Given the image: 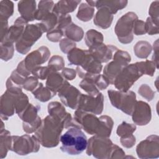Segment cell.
Here are the masks:
<instances>
[{
  "label": "cell",
  "mask_w": 159,
  "mask_h": 159,
  "mask_svg": "<svg viewBox=\"0 0 159 159\" xmlns=\"http://www.w3.org/2000/svg\"><path fill=\"white\" fill-rule=\"evenodd\" d=\"M64 127L58 118L48 116L44 119L35 132V137L41 144L47 147H55L58 143L59 136Z\"/></svg>",
  "instance_id": "2"
},
{
  "label": "cell",
  "mask_w": 159,
  "mask_h": 159,
  "mask_svg": "<svg viewBox=\"0 0 159 159\" xmlns=\"http://www.w3.org/2000/svg\"><path fill=\"white\" fill-rule=\"evenodd\" d=\"M127 3V1H96V7L98 9L105 7L114 14H116L117 11L124 8Z\"/></svg>",
  "instance_id": "18"
},
{
  "label": "cell",
  "mask_w": 159,
  "mask_h": 159,
  "mask_svg": "<svg viewBox=\"0 0 159 159\" xmlns=\"http://www.w3.org/2000/svg\"><path fill=\"white\" fill-rule=\"evenodd\" d=\"M64 65L63 58L59 56H53L48 63V67L52 71L60 70Z\"/></svg>",
  "instance_id": "30"
},
{
  "label": "cell",
  "mask_w": 159,
  "mask_h": 159,
  "mask_svg": "<svg viewBox=\"0 0 159 159\" xmlns=\"http://www.w3.org/2000/svg\"><path fill=\"white\" fill-rule=\"evenodd\" d=\"M103 40V37L101 33L91 29L88 30L85 36V42L87 46L90 48L99 44H101Z\"/></svg>",
  "instance_id": "22"
},
{
  "label": "cell",
  "mask_w": 159,
  "mask_h": 159,
  "mask_svg": "<svg viewBox=\"0 0 159 159\" xmlns=\"http://www.w3.org/2000/svg\"><path fill=\"white\" fill-rule=\"evenodd\" d=\"M151 148H158V137L157 135H150L137 145V153L138 156L142 158L144 154L151 155L153 153L158 156V150Z\"/></svg>",
  "instance_id": "14"
},
{
  "label": "cell",
  "mask_w": 159,
  "mask_h": 159,
  "mask_svg": "<svg viewBox=\"0 0 159 159\" xmlns=\"http://www.w3.org/2000/svg\"><path fill=\"white\" fill-rule=\"evenodd\" d=\"M132 114V120L136 124L146 125L151 119L150 107L145 102L139 101L135 104Z\"/></svg>",
  "instance_id": "12"
},
{
  "label": "cell",
  "mask_w": 159,
  "mask_h": 159,
  "mask_svg": "<svg viewBox=\"0 0 159 159\" xmlns=\"http://www.w3.org/2000/svg\"><path fill=\"white\" fill-rule=\"evenodd\" d=\"M108 94L113 106L122 111L127 115H132L136 102V96L134 92L129 91L124 93L109 90Z\"/></svg>",
  "instance_id": "7"
},
{
  "label": "cell",
  "mask_w": 159,
  "mask_h": 159,
  "mask_svg": "<svg viewBox=\"0 0 159 159\" xmlns=\"http://www.w3.org/2000/svg\"><path fill=\"white\" fill-rule=\"evenodd\" d=\"M136 129V127L131 124H127L126 122H123L117 128V134L119 136L125 137L132 135L133 132Z\"/></svg>",
  "instance_id": "28"
},
{
  "label": "cell",
  "mask_w": 159,
  "mask_h": 159,
  "mask_svg": "<svg viewBox=\"0 0 159 159\" xmlns=\"http://www.w3.org/2000/svg\"><path fill=\"white\" fill-rule=\"evenodd\" d=\"M75 117L81 127L88 134L106 137L110 136L113 124L111 117L101 116L97 118L93 114H88L79 109L75 112Z\"/></svg>",
  "instance_id": "1"
},
{
  "label": "cell",
  "mask_w": 159,
  "mask_h": 159,
  "mask_svg": "<svg viewBox=\"0 0 159 159\" xmlns=\"http://www.w3.org/2000/svg\"><path fill=\"white\" fill-rule=\"evenodd\" d=\"M134 32L135 35H142L145 34L146 28L145 23L140 20H136L134 25Z\"/></svg>",
  "instance_id": "32"
},
{
  "label": "cell",
  "mask_w": 159,
  "mask_h": 159,
  "mask_svg": "<svg viewBox=\"0 0 159 159\" xmlns=\"http://www.w3.org/2000/svg\"><path fill=\"white\" fill-rule=\"evenodd\" d=\"M143 74H145L144 61L127 65L116 77L113 84L119 90L126 92Z\"/></svg>",
  "instance_id": "4"
},
{
  "label": "cell",
  "mask_w": 159,
  "mask_h": 159,
  "mask_svg": "<svg viewBox=\"0 0 159 159\" xmlns=\"http://www.w3.org/2000/svg\"><path fill=\"white\" fill-rule=\"evenodd\" d=\"M1 19L7 20L13 13L14 4L10 1H1Z\"/></svg>",
  "instance_id": "26"
},
{
  "label": "cell",
  "mask_w": 159,
  "mask_h": 159,
  "mask_svg": "<svg viewBox=\"0 0 159 159\" xmlns=\"http://www.w3.org/2000/svg\"><path fill=\"white\" fill-rule=\"evenodd\" d=\"M136 20L137 16L132 12L126 13L118 20L115 27V32L121 43H128L132 41V30Z\"/></svg>",
  "instance_id": "6"
},
{
  "label": "cell",
  "mask_w": 159,
  "mask_h": 159,
  "mask_svg": "<svg viewBox=\"0 0 159 159\" xmlns=\"http://www.w3.org/2000/svg\"><path fill=\"white\" fill-rule=\"evenodd\" d=\"M18 10L22 17L27 22L32 21L35 19L36 1H20L18 2Z\"/></svg>",
  "instance_id": "15"
},
{
  "label": "cell",
  "mask_w": 159,
  "mask_h": 159,
  "mask_svg": "<svg viewBox=\"0 0 159 159\" xmlns=\"http://www.w3.org/2000/svg\"><path fill=\"white\" fill-rule=\"evenodd\" d=\"M53 5L52 1H40L35 13V19L42 20L48 14L52 12Z\"/></svg>",
  "instance_id": "21"
},
{
  "label": "cell",
  "mask_w": 159,
  "mask_h": 159,
  "mask_svg": "<svg viewBox=\"0 0 159 159\" xmlns=\"http://www.w3.org/2000/svg\"><path fill=\"white\" fill-rule=\"evenodd\" d=\"M118 49L112 45L99 44L89 49V52L93 57L99 62H107L111 59L113 52H116Z\"/></svg>",
  "instance_id": "13"
},
{
  "label": "cell",
  "mask_w": 159,
  "mask_h": 159,
  "mask_svg": "<svg viewBox=\"0 0 159 159\" xmlns=\"http://www.w3.org/2000/svg\"><path fill=\"white\" fill-rule=\"evenodd\" d=\"M94 11V8L88 5L86 2L82 3L79 7L76 17L82 21H89L93 16Z\"/></svg>",
  "instance_id": "24"
},
{
  "label": "cell",
  "mask_w": 159,
  "mask_h": 159,
  "mask_svg": "<svg viewBox=\"0 0 159 159\" xmlns=\"http://www.w3.org/2000/svg\"><path fill=\"white\" fill-rule=\"evenodd\" d=\"M129 54L122 50H117L114 56V61L107 64L104 70V74L110 84H113L116 77L130 61Z\"/></svg>",
  "instance_id": "8"
},
{
  "label": "cell",
  "mask_w": 159,
  "mask_h": 159,
  "mask_svg": "<svg viewBox=\"0 0 159 159\" xmlns=\"http://www.w3.org/2000/svg\"><path fill=\"white\" fill-rule=\"evenodd\" d=\"M112 19L113 16L110 11L105 7H102L97 12L94 19V23L98 27L106 29L110 27Z\"/></svg>",
  "instance_id": "16"
},
{
  "label": "cell",
  "mask_w": 159,
  "mask_h": 159,
  "mask_svg": "<svg viewBox=\"0 0 159 159\" xmlns=\"http://www.w3.org/2000/svg\"><path fill=\"white\" fill-rule=\"evenodd\" d=\"M145 28L146 32H148L149 35H152L155 34H158V25L155 24L150 19V17H148L147 19V22L145 23Z\"/></svg>",
  "instance_id": "33"
},
{
  "label": "cell",
  "mask_w": 159,
  "mask_h": 159,
  "mask_svg": "<svg viewBox=\"0 0 159 159\" xmlns=\"http://www.w3.org/2000/svg\"><path fill=\"white\" fill-rule=\"evenodd\" d=\"M80 86L86 91L90 96H96L99 93V89L95 83L91 80L83 79V80L80 83Z\"/></svg>",
  "instance_id": "25"
},
{
  "label": "cell",
  "mask_w": 159,
  "mask_h": 159,
  "mask_svg": "<svg viewBox=\"0 0 159 159\" xmlns=\"http://www.w3.org/2000/svg\"><path fill=\"white\" fill-rule=\"evenodd\" d=\"M158 1H154L152 3L150 9H149V13L151 16L150 19L152 20L157 25H158Z\"/></svg>",
  "instance_id": "31"
},
{
  "label": "cell",
  "mask_w": 159,
  "mask_h": 159,
  "mask_svg": "<svg viewBox=\"0 0 159 159\" xmlns=\"http://www.w3.org/2000/svg\"><path fill=\"white\" fill-rule=\"evenodd\" d=\"M134 48L142 49L139 50H134L136 56L139 58H147L151 52L152 47L150 44L147 42H139L136 43Z\"/></svg>",
  "instance_id": "27"
},
{
  "label": "cell",
  "mask_w": 159,
  "mask_h": 159,
  "mask_svg": "<svg viewBox=\"0 0 159 159\" xmlns=\"http://www.w3.org/2000/svg\"><path fill=\"white\" fill-rule=\"evenodd\" d=\"M74 34H76V35L81 39L83 36V31L81 27H78L77 25H76V24H72L65 30V35L71 40L75 41Z\"/></svg>",
  "instance_id": "29"
},
{
  "label": "cell",
  "mask_w": 159,
  "mask_h": 159,
  "mask_svg": "<svg viewBox=\"0 0 159 159\" xmlns=\"http://www.w3.org/2000/svg\"><path fill=\"white\" fill-rule=\"evenodd\" d=\"M80 92L75 87L70 85L67 81L60 89L58 96L63 103L71 109H77Z\"/></svg>",
  "instance_id": "11"
},
{
  "label": "cell",
  "mask_w": 159,
  "mask_h": 159,
  "mask_svg": "<svg viewBox=\"0 0 159 159\" xmlns=\"http://www.w3.org/2000/svg\"><path fill=\"white\" fill-rule=\"evenodd\" d=\"M103 109V96L99 93L97 96H88L81 94L77 109L84 112H91L95 114H100Z\"/></svg>",
  "instance_id": "9"
},
{
  "label": "cell",
  "mask_w": 159,
  "mask_h": 159,
  "mask_svg": "<svg viewBox=\"0 0 159 159\" xmlns=\"http://www.w3.org/2000/svg\"><path fill=\"white\" fill-rule=\"evenodd\" d=\"M62 75L63 77L68 80H73V79L76 76L75 70L73 69L69 68H64L62 71Z\"/></svg>",
  "instance_id": "35"
},
{
  "label": "cell",
  "mask_w": 159,
  "mask_h": 159,
  "mask_svg": "<svg viewBox=\"0 0 159 159\" xmlns=\"http://www.w3.org/2000/svg\"><path fill=\"white\" fill-rule=\"evenodd\" d=\"M120 142L123 146L127 148L131 147L134 145L135 142V137L132 134L128 136L123 137L121 138Z\"/></svg>",
  "instance_id": "34"
},
{
  "label": "cell",
  "mask_w": 159,
  "mask_h": 159,
  "mask_svg": "<svg viewBox=\"0 0 159 159\" xmlns=\"http://www.w3.org/2000/svg\"><path fill=\"white\" fill-rule=\"evenodd\" d=\"M66 81L63 80L62 77L58 73H51L47 81V87L56 93L59 91Z\"/></svg>",
  "instance_id": "19"
},
{
  "label": "cell",
  "mask_w": 159,
  "mask_h": 159,
  "mask_svg": "<svg viewBox=\"0 0 159 159\" xmlns=\"http://www.w3.org/2000/svg\"><path fill=\"white\" fill-rule=\"evenodd\" d=\"M63 152L71 155L81 153L87 147L88 140L84 133L78 126H73L68 129L60 139Z\"/></svg>",
  "instance_id": "3"
},
{
  "label": "cell",
  "mask_w": 159,
  "mask_h": 159,
  "mask_svg": "<svg viewBox=\"0 0 159 159\" xmlns=\"http://www.w3.org/2000/svg\"><path fill=\"white\" fill-rule=\"evenodd\" d=\"M50 55V52L46 47H42L32 52L22 61L26 70L31 73L37 65L45 62Z\"/></svg>",
  "instance_id": "10"
},
{
  "label": "cell",
  "mask_w": 159,
  "mask_h": 159,
  "mask_svg": "<svg viewBox=\"0 0 159 159\" xmlns=\"http://www.w3.org/2000/svg\"><path fill=\"white\" fill-rule=\"evenodd\" d=\"M44 32L41 24L27 25L20 39L16 42L17 51L22 54L26 53Z\"/></svg>",
  "instance_id": "5"
},
{
  "label": "cell",
  "mask_w": 159,
  "mask_h": 159,
  "mask_svg": "<svg viewBox=\"0 0 159 159\" xmlns=\"http://www.w3.org/2000/svg\"><path fill=\"white\" fill-rule=\"evenodd\" d=\"M88 51L80 48H73L68 54V59L70 64L81 65L83 63Z\"/></svg>",
  "instance_id": "20"
},
{
  "label": "cell",
  "mask_w": 159,
  "mask_h": 159,
  "mask_svg": "<svg viewBox=\"0 0 159 159\" xmlns=\"http://www.w3.org/2000/svg\"><path fill=\"white\" fill-rule=\"evenodd\" d=\"M81 1H60L53 6L52 11L58 16L73 12Z\"/></svg>",
  "instance_id": "17"
},
{
  "label": "cell",
  "mask_w": 159,
  "mask_h": 159,
  "mask_svg": "<svg viewBox=\"0 0 159 159\" xmlns=\"http://www.w3.org/2000/svg\"><path fill=\"white\" fill-rule=\"evenodd\" d=\"M34 96L38 99V100L42 102H45L48 101L53 96L55 95V93L50 90L49 88H45L43 87V84L40 83L38 89L33 91Z\"/></svg>",
  "instance_id": "23"
}]
</instances>
